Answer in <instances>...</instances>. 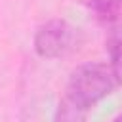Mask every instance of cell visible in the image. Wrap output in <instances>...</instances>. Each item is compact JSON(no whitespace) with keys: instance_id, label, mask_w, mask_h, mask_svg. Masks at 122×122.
Returning a JSON list of instances; mask_svg holds the SVG:
<instances>
[{"instance_id":"1","label":"cell","mask_w":122,"mask_h":122,"mask_svg":"<svg viewBox=\"0 0 122 122\" xmlns=\"http://www.w3.org/2000/svg\"><path fill=\"white\" fill-rule=\"evenodd\" d=\"M114 74L109 67V63H97L90 61L84 65H78L67 82L65 97H69L78 107L90 111L99 101L109 97L116 90Z\"/></svg>"},{"instance_id":"2","label":"cell","mask_w":122,"mask_h":122,"mask_svg":"<svg viewBox=\"0 0 122 122\" xmlns=\"http://www.w3.org/2000/svg\"><path fill=\"white\" fill-rule=\"evenodd\" d=\"M78 44V29L65 19H50L34 32V51L42 59H59L71 53Z\"/></svg>"},{"instance_id":"3","label":"cell","mask_w":122,"mask_h":122,"mask_svg":"<svg viewBox=\"0 0 122 122\" xmlns=\"http://www.w3.org/2000/svg\"><path fill=\"white\" fill-rule=\"evenodd\" d=\"M88 112L90 111L78 107L76 103H72L69 97L63 95L61 101L57 103V109L53 112V120L51 122H86Z\"/></svg>"},{"instance_id":"4","label":"cell","mask_w":122,"mask_h":122,"mask_svg":"<svg viewBox=\"0 0 122 122\" xmlns=\"http://www.w3.org/2000/svg\"><path fill=\"white\" fill-rule=\"evenodd\" d=\"M95 17L99 21L111 23L114 19H118V11H120V4L116 0H92L90 2Z\"/></svg>"},{"instance_id":"5","label":"cell","mask_w":122,"mask_h":122,"mask_svg":"<svg viewBox=\"0 0 122 122\" xmlns=\"http://www.w3.org/2000/svg\"><path fill=\"white\" fill-rule=\"evenodd\" d=\"M109 55H111L109 67L114 74V80H116L118 86H122V38H116V40L111 42Z\"/></svg>"},{"instance_id":"6","label":"cell","mask_w":122,"mask_h":122,"mask_svg":"<svg viewBox=\"0 0 122 122\" xmlns=\"http://www.w3.org/2000/svg\"><path fill=\"white\" fill-rule=\"evenodd\" d=\"M112 122H122V112H120L118 116H114V118H112Z\"/></svg>"}]
</instances>
